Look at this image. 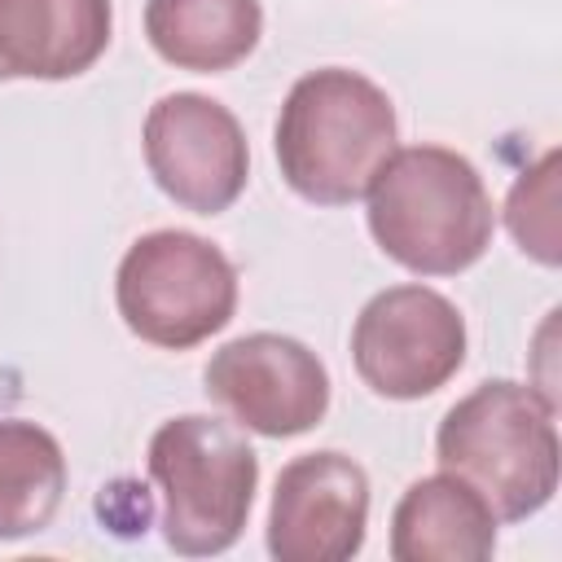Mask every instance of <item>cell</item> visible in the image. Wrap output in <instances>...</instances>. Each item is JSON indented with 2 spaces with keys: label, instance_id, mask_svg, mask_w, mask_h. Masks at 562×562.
I'll list each match as a JSON object with an SVG mask.
<instances>
[{
  "label": "cell",
  "instance_id": "cell-1",
  "mask_svg": "<svg viewBox=\"0 0 562 562\" xmlns=\"http://www.w3.org/2000/svg\"><path fill=\"white\" fill-rule=\"evenodd\" d=\"M369 198V233L417 277H457L492 241V198L479 167L448 145L391 149Z\"/></svg>",
  "mask_w": 562,
  "mask_h": 562
},
{
  "label": "cell",
  "instance_id": "cell-2",
  "mask_svg": "<svg viewBox=\"0 0 562 562\" xmlns=\"http://www.w3.org/2000/svg\"><path fill=\"white\" fill-rule=\"evenodd\" d=\"M277 167L285 184L316 206L364 198L395 149L391 97L347 66L307 70L277 114Z\"/></svg>",
  "mask_w": 562,
  "mask_h": 562
},
{
  "label": "cell",
  "instance_id": "cell-3",
  "mask_svg": "<svg viewBox=\"0 0 562 562\" xmlns=\"http://www.w3.org/2000/svg\"><path fill=\"white\" fill-rule=\"evenodd\" d=\"M553 413L558 404L531 382L492 378L443 413L435 457L492 505L496 522H522L558 492Z\"/></svg>",
  "mask_w": 562,
  "mask_h": 562
},
{
  "label": "cell",
  "instance_id": "cell-4",
  "mask_svg": "<svg viewBox=\"0 0 562 562\" xmlns=\"http://www.w3.org/2000/svg\"><path fill=\"white\" fill-rule=\"evenodd\" d=\"M149 479L162 492V540L184 558H215L250 518L259 457L228 422L180 413L149 439Z\"/></svg>",
  "mask_w": 562,
  "mask_h": 562
},
{
  "label": "cell",
  "instance_id": "cell-5",
  "mask_svg": "<svg viewBox=\"0 0 562 562\" xmlns=\"http://www.w3.org/2000/svg\"><path fill=\"white\" fill-rule=\"evenodd\" d=\"M123 325L162 351H189L237 312V268L220 246L184 228L136 237L114 277Z\"/></svg>",
  "mask_w": 562,
  "mask_h": 562
},
{
  "label": "cell",
  "instance_id": "cell-6",
  "mask_svg": "<svg viewBox=\"0 0 562 562\" xmlns=\"http://www.w3.org/2000/svg\"><path fill=\"white\" fill-rule=\"evenodd\" d=\"M351 360L373 395H435L465 364V321L457 303L430 285H391L360 307Z\"/></svg>",
  "mask_w": 562,
  "mask_h": 562
},
{
  "label": "cell",
  "instance_id": "cell-7",
  "mask_svg": "<svg viewBox=\"0 0 562 562\" xmlns=\"http://www.w3.org/2000/svg\"><path fill=\"white\" fill-rule=\"evenodd\" d=\"M145 162L154 184L193 215L228 211L250 176L237 114L202 92H167L145 114Z\"/></svg>",
  "mask_w": 562,
  "mask_h": 562
},
{
  "label": "cell",
  "instance_id": "cell-8",
  "mask_svg": "<svg viewBox=\"0 0 562 562\" xmlns=\"http://www.w3.org/2000/svg\"><path fill=\"white\" fill-rule=\"evenodd\" d=\"M206 395L255 435L290 439L321 426L329 408V373L321 356L290 334H241L224 342L206 373Z\"/></svg>",
  "mask_w": 562,
  "mask_h": 562
},
{
  "label": "cell",
  "instance_id": "cell-9",
  "mask_svg": "<svg viewBox=\"0 0 562 562\" xmlns=\"http://www.w3.org/2000/svg\"><path fill=\"white\" fill-rule=\"evenodd\" d=\"M369 527V474L347 452L321 448L281 465L268 509L277 562H347Z\"/></svg>",
  "mask_w": 562,
  "mask_h": 562
},
{
  "label": "cell",
  "instance_id": "cell-10",
  "mask_svg": "<svg viewBox=\"0 0 562 562\" xmlns=\"http://www.w3.org/2000/svg\"><path fill=\"white\" fill-rule=\"evenodd\" d=\"M110 0H0V75L75 79L110 44Z\"/></svg>",
  "mask_w": 562,
  "mask_h": 562
},
{
  "label": "cell",
  "instance_id": "cell-11",
  "mask_svg": "<svg viewBox=\"0 0 562 562\" xmlns=\"http://www.w3.org/2000/svg\"><path fill=\"white\" fill-rule=\"evenodd\" d=\"M496 549L492 505L457 474L417 479L391 514L395 562H483Z\"/></svg>",
  "mask_w": 562,
  "mask_h": 562
},
{
  "label": "cell",
  "instance_id": "cell-12",
  "mask_svg": "<svg viewBox=\"0 0 562 562\" xmlns=\"http://www.w3.org/2000/svg\"><path fill=\"white\" fill-rule=\"evenodd\" d=\"M145 35L176 70L220 75L255 53L263 9L259 0H145Z\"/></svg>",
  "mask_w": 562,
  "mask_h": 562
},
{
  "label": "cell",
  "instance_id": "cell-13",
  "mask_svg": "<svg viewBox=\"0 0 562 562\" xmlns=\"http://www.w3.org/2000/svg\"><path fill=\"white\" fill-rule=\"evenodd\" d=\"M66 496V452L53 430L0 417V540L44 531Z\"/></svg>",
  "mask_w": 562,
  "mask_h": 562
},
{
  "label": "cell",
  "instance_id": "cell-14",
  "mask_svg": "<svg viewBox=\"0 0 562 562\" xmlns=\"http://www.w3.org/2000/svg\"><path fill=\"white\" fill-rule=\"evenodd\" d=\"M505 224L514 241L544 268L562 263V237H558V149L540 154L536 167H527L509 198H505Z\"/></svg>",
  "mask_w": 562,
  "mask_h": 562
},
{
  "label": "cell",
  "instance_id": "cell-15",
  "mask_svg": "<svg viewBox=\"0 0 562 562\" xmlns=\"http://www.w3.org/2000/svg\"><path fill=\"white\" fill-rule=\"evenodd\" d=\"M0 79H4V75H0Z\"/></svg>",
  "mask_w": 562,
  "mask_h": 562
}]
</instances>
